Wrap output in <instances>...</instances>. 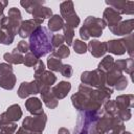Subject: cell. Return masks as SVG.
<instances>
[{"label":"cell","mask_w":134,"mask_h":134,"mask_svg":"<svg viewBox=\"0 0 134 134\" xmlns=\"http://www.w3.org/2000/svg\"><path fill=\"white\" fill-rule=\"evenodd\" d=\"M13 69L9 65L7 64H0V75H3V74H7L8 72H12Z\"/></svg>","instance_id":"obj_23"},{"label":"cell","mask_w":134,"mask_h":134,"mask_svg":"<svg viewBox=\"0 0 134 134\" xmlns=\"http://www.w3.org/2000/svg\"><path fill=\"white\" fill-rule=\"evenodd\" d=\"M74 42H75L74 45H73L74 50H75L77 53H84V52L86 51V44H85L84 42L80 41V40H75Z\"/></svg>","instance_id":"obj_17"},{"label":"cell","mask_w":134,"mask_h":134,"mask_svg":"<svg viewBox=\"0 0 134 134\" xmlns=\"http://www.w3.org/2000/svg\"><path fill=\"white\" fill-rule=\"evenodd\" d=\"M42 23H43V19H37V18H35L32 20L25 21V22L21 23L18 32L22 38H26L27 36L32 34Z\"/></svg>","instance_id":"obj_5"},{"label":"cell","mask_w":134,"mask_h":134,"mask_svg":"<svg viewBox=\"0 0 134 134\" xmlns=\"http://www.w3.org/2000/svg\"><path fill=\"white\" fill-rule=\"evenodd\" d=\"M124 134H131V133H129V132H126V133H124Z\"/></svg>","instance_id":"obj_29"},{"label":"cell","mask_w":134,"mask_h":134,"mask_svg":"<svg viewBox=\"0 0 134 134\" xmlns=\"http://www.w3.org/2000/svg\"><path fill=\"white\" fill-rule=\"evenodd\" d=\"M38 92H39V88H38V85L35 82H32V83H22V85L19 89V96L24 98L28 94L38 93Z\"/></svg>","instance_id":"obj_8"},{"label":"cell","mask_w":134,"mask_h":134,"mask_svg":"<svg viewBox=\"0 0 134 134\" xmlns=\"http://www.w3.org/2000/svg\"><path fill=\"white\" fill-rule=\"evenodd\" d=\"M60 71L64 76H71L72 74V68L70 65H63Z\"/></svg>","instance_id":"obj_21"},{"label":"cell","mask_w":134,"mask_h":134,"mask_svg":"<svg viewBox=\"0 0 134 134\" xmlns=\"http://www.w3.org/2000/svg\"><path fill=\"white\" fill-rule=\"evenodd\" d=\"M53 54L58 55V58H60V59H63V58H66V57L69 55V49L66 46H61L60 49L57 52H54Z\"/></svg>","instance_id":"obj_20"},{"label":"cell","mask_w":134,"mask_h":134,"mask_svg":"<svg viewBox=\"0 0 134 134\" xmlns=\"http://www.w3.org/2000/svg\"><path fill=\"white\" fill-rule=\"evenodd\" d=\"M18 134H29L27 131H24V129H19Z\"/></svg>","instance_id":"obj_27"},{"label":"cell","mask_w":134,"mask_h":134,"mask_svg":"<svg viewBox=\"0 0 134 134\" xmlns=\"http://www.w3.org/2000/svg\"><path fill=\"white\" fill-rule=\"evenodd\" d=\"M105 22L100 19H96L94 17H89L85 21V25L81 28L80 34L81 37L85 40H87L90 36L98 37L102 35V29L105 27Z\"/></svg>","instance_id":"obj_2"},{"label":"cell","mask_w":134,"mask_h":134,"mask_svg":"<svg viewBox=\"0 0 134 134\" xmlns=\"http://www.w3.org/2000/svg\"><path fill=\"white\" fill-rule=\"evenodd\" d=\"M7 4V2H2V1H0V15L2 14V12H3V8L5 7V5Z\"/></svg>","instance_id":"obj_26"},{"label":"cell","mask_w":134,"mask_h":134,"mask_svg":"<svg viewBox=\"0 0 134 134\" xmlns=\"http://www.w3.org/2000/svg\"><path fill=\"white\" fill-rule=\"evenodd\" d=\"M48 67H49V69H51V70L60 71L61 68H62L61 59L58 58V57H55V55L52 53V55L48 58Z\"/></svg>","instance_id":"obj_15"},{"label":"cell","mask_w":134,"mask_h":134,"mask_svg":"<svg viewBox=\"0 0 134 134\" xmlns=\"http://www.w3.org/2000/svg\"><path fill=\"white\" fill-rule=\"evenodd\" d=\"M21 115H22V112L20 110V107L18 105H14V106L9 107L7 109V111L1 115V117H0V125L18 120L21 117Z\"/></svg>","instance_id":"obj_6"},{"label":"cell","mask_w":134,"mask_h":134,"mask_svg":"<svg viewBox=\"0 0 134 134\" xmlns=\"http://www.w3.org/2000/svg\"><path fill=\"white\" fill-rule=\"evenodd\" d=\"M1 134H10V132L9 131H6V130H2Z\"/></svg>","instance_id":"obj_28"},{"label":"cell","mask_w":134,"mask_h":134,"mask_svg":"<svg viewBox=\"0 0 134 134\" xmlns=\"http://www.w3.org/2000/svg\"><path fill=\"white\" fill-rule=\"evenodd\" d=\"M104 18H105V20H107V22H108L110 27L115 26L121 20V17L118 15V13L115 9L111 8V7H108L104 12Z\"/></svg>","instance_id":"obj_7"},{"label":"cell","mask_w":134,"mask_h":134,"mask_svg":"<svg viewBox=\"0 0 134 134\" xmlns=\"http://www.w3.org/2000/svg\"><path fill=\"white\" fill-rule=\"evenodd\" d=\"M112 64H113V60H112V58L111 57H106L104 60H103V62L102 63H99V69L102 68V69H109L110 67H112Z\"/></svg>","instance_id":"obj_18"},{"label":"cell","mask_w":134,"mask_h":134,"mask_svg":"<svg viewBox=\"0 0 134 134\" xmlns=\"http://www.w3.org/2000/svg\"><path fill=\"white\" fill-rule=\"evenodd\" d=\"M4 59L6 61H9L10 63H22L23 62V57L19 53H17V49H14L13 53H5Z\"/></svg>","instance_id":"obj_16"},{"label":"cell","mask_w":134,"mask_h":134,"mask_svg":"<svg viewBox=\"0 0 134 134\" xmlns=\"http://www.w3.org/2000/svg\"><path fill=\"white\" fill-rule=\"evenodd\" d=\"M16 49L19 50V51H21V52H26L27 49H28V45H27V43L25 41H20V43L18 44V46H17Z\"/></svg>","instance_id":"obj_25"},{"label":"cell","mask_w":134,"mask_h":134,"mask_svg":"<svg viewBox=\"0 0 134 134\" xmlns=\"http://www.w3.org/2000/svg\"><path fill=\"white\" fill-rule=\"evenodd\" d=\"M64 41V37L63 36H60V35H55L51 38V42L53 43L54 46H59L62 44V42Z\"/></svg>","instance_id":"obj_24"},{"label":"cell","mask_w":134,"mask_h":134,"mask_svg":"<svg viewBox=\"0 0 134 134\" xmlns=\"http://www.w3.org/2000/svg\"><path fill=\"white\" fill-rule=\"evenodd\" d=\"M15 76L13 73L0 75V86L5 89H12L15 86Z\"/></svg>","instance_id":"obj_13"},{"label":"cell","mask_w":134,"mask_h":134,"mask_svg":"<svg viewBox=\"0 0 134 134\" xmlns=\"http://www.w3.org/2000/svg\"><path fill=\"white\" fill-rule=\"evenodd\" d=\"M106 45L105 43H100L98 41H91L90 44H89V48H90V51L91 53L94 55V57H100L105 53V51L107 50L106 49Z\"/></svg>","instance_id":"obj_9"},{"label":"cell","mask_w":134,"mask_h":134,"mask_svg":"<svg viewBox=\"0 0 134 134\" xmlns=\"http://www.w3.org/2000/svg\"><path fill=\"white\" fill-rule=\"evenodd\" d=\"M70 88H71V86H70L69 83H67V82H61L59 85H57L53 88L52 92H53V94L57 97L62 98V97H64L68 93V91L70 90Z\"/></svg>","instance_id":"obj_11"},{"label":"cell","mask_w":134,"mask_h":134,"mask_svg":"<svg viewBox=\"0 0 134 134\" xmlns=\"http://www.w3.org/2000/svg\"><path fill=\"white\" fill-rule=\"evenodd\" d=\"M108 48H109V51L113 52V53H116V54H121L125 52V46H124V41L119 40V41H116V40H112L108 43Z\"/></svg>","instance_id":"obj_12"},{"label":"cell","mask_w":134,"mask_h":134,"mask_svg":"<svg viewBox=\"0 0 134 134\" xmlns=\"http://www.w3.org/2000/svg\"><path fill=\"white\" fill-rule=\"evenodd\" d=\"M61 13L67 22L66 25L70 27H76L79 25L80 19L73 10V4L71 1H66L61 4Z\"/></svg>","instance_id":"obj_3"},{"label":"cell","mask_w":134,"mask_h":134,"mask_svg":"<svg viewBox=\"0 0 134 134\" xmlns=\"http://www.w3.org/2000/svg\"><path fill=\"white\" fill-rule=\"evenodd\" d=\"M35 63H36V58L34 57V54H32V53H28V54L25 57L24 64H25V65H27V66H32Z\"/></svg>","instance_id":"obj_22"},{"label":"cell","mask_w":134,"mask_h":134,"mask_svg":"<svg viewBox=\"0 0 134 134\" xmlns=\"http://www.w3.org/2000/svg\"><path fill=\"white\" fill-rule=\"evenodd\" d=\"M63 25H64L63 19H62L60 16H58V15L53 16V17L49 20V23H48V27H49V29H50L51 31H57V30L61 29V28L63 27Z\"/></svg>","instance_id":"obj_14"},{"label":"cell","mask_w":134,"mask_h":134,"mask_svg":"<svg viewBox=\"0 0 134 134\" xmlns=\"http://www.w3.org/2000/svg\"><path fill=\"white\" fill-rule=\"evenodd\" d=\"M29 46L32 53L40 58L52 49L51 45V34L47 30V28L43 26H39L30 36Z\"/></svg>","instance_id":"obj_1"},{"label":"cell","mask_w":134,"mask_h":134,"mask_svg":"<svg viewBox=\"0 0 134 134\" xmlns=\"http://www.w3.org/2000/svg\"><path fill=\"white\" fill-rule=\"evenodd\" d=\"M64 32H65V38H66V41L68 44H71V40H72V37H73V29L72 27L68 26V25H65L64 27Z\"/></svg>","instance_id":"obj_19"},{"label":"cell","mask_w":134,"mask_h":134,"mask_svg":"<svg viewBox=\"0 0 134 134\" xmlns=\"http://www.w3.org/2000/svg\"><path fill=\"white\" fill-rule=\"evenodd\" d=\"M46 121V116L41 114V116H37V117H27L24 119L23 121V128H25L26 130H30L31 132L29 134H41L43 129H44V125Z\"/></svg>","instance_id":"obj_4"},{"label":"cell","mask_w":134,"mask_h":134,"mask_svg":"<svg viewBox=\"0 0 134 134\" xmlns=\"http://www.w3.org/2000/svg\"><path fill=\"white\" fill-rule=\"evenodd\" d=\"M26 107H27V110L34 114H42L43 113L42 104L38 98H29L26 102Z\"/></svg>","instance_id":"obj_10"}]
</instances>
